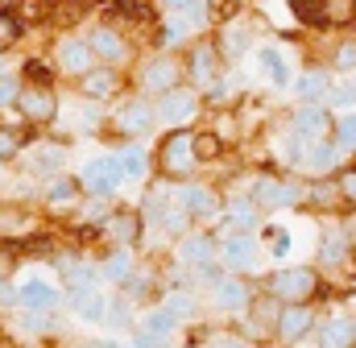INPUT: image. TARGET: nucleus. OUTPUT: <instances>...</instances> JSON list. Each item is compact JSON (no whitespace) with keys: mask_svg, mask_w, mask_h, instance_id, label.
<instances>
[{"mask_svg":"<svg viewBox=\"0 0 356 348\" xmlns=\"http://www.w3.org/2000/svg\"><path fill=\"white\" fill-rule=\"evenodd\" d=\"M298 91H302L307 100H315V95H323V91H327V75H323V71H307V75L298 79Z\"/></svg>","mask_w":356,"mask_h":348,"instance_id":"34","label":"nucleus"},{"mask_svg":"<svg viewBox=\"0 0 356 348\" xmlns=\"http://www.w3.org/2000/svg\"><path fill=\"white\" fill-rule=\"evenodd\" d=\"M158 116H162L166 125L191 120V116H195V95H186V91H166V95H162V108H158Z\"/></svg>","mask_w":356,"mask_h":348,"instance_id":"14","label":"nucleus"},{"mask_svg":"<svg viewBox=\"0 0 356 348\" xmlns=\"http://www.w3.org/2000/svg\"><path fill=\"white\" fill-rule=\"evenodd\" d=\"M191 137L195 133H170L166 141H162V166L170 174H186V171H195V145H191Z\"/></svg>","mask_w":356,"mask_h":348,"instance_id":"5","label":"nucleus"},{"mask_svg":"<svg viewBox=\"0 0 356 348\" xmlns=\"http://www.w3.org/2000/svg\"><path fill=\"white\" fill-rule=\"evenodd\" d=\"M336 150H356V112H344L336 125Z\"/></svg>","mask_w":356,"mask_h":348,"instance_id":"32","label":"nucleus"},{"mask_svg":"<svg viewBox=\"0 0 356 348\" xmlns=\"http://www.w3.org/2000/svg\"><path fill=\"white\" fill-rule=\"evenodd\" d=\"M178 258L186 261V265H207L211 261V237H186L178 245Z\"/></svg>","mask_w":356,"mask_h":348,"instance_id":"25","label":"nucleus"},{"mask_svg":"<svg viewBox=\"0 0 356 348\" xmlns=\"http://www.w3.org/2000/svg\"><path fill=\"white\" fill-rule=\"evenodd\" d=\"M307 328H311V307L307 303H290L277 315V336L282 340H298V336H307Z\"/></svg>","mask_w":356,"mask_h":348,"instance_id":"10","label":"nucleus"},{"mask_svg":"<svg viewBox=\"0 0 356 348\" xmlns=\"http://www.w3.org/2000/svg\"><path fill=\"white\" fill-rule=\"evenodd\" d=\"M104 319H112V324H124V319H129V307H124V303H116V307H108V315H104Z\"/></svg>","mask_w":356,"mask_h":348,"instance_id":"53","label":"nucleus"},{"mask_svg":"<svg viewBox=\"0 0 356 348\" xmlns=\"http://www.w3.org/2000/svg\"><path fill=\"white\" fill-rule=\"evenodd\" d=\"M269 290L273 299H286V303H307L315 290H319V278L311 269H277L269 278Z\"/></svg>","mask_w":356,"mask_h":348,"instance_id":"1","label":"nucleus"},{"mask_svg":"<svg viewBox=\"0 0 356 348\" xmlns=\"http://www.w3.org/2000/svg\"><path fill=\"white\" fill-rule=\"evenodd\" d=\"M13 154H17V133L0 129V158H13Z\"/></svg>","mask_w":356,"mask_h":348,"instance_id":"50","label":"nucleus"},{"mask_svg":"<svg viewBox=\"0 0 356 348\" xmlns=\"http://www.w3.org/2000/svg\"><path fill=\"white\" fill-rule=\"evenodd\" d=\"M253 203H261V207H290V203H298V191L290 182H282V178H257Z\"/></svg>","mask_w":356,"mask_h":348,"instance_id":"6","label":"nucleus"},{"mask_svg":"<svg viewBox=\"0 0 356 348\" xmlns=\"http://www.w3.org/2000/svg\"><path fill=\"white\" fill-rule=\"evenodd\" d=\"M191 145H195V162H211V158L220 154V141H216L211 133H203V137H191Z\"/></svg>","mask_w":356,"mask_h":348,"instance_id":"35","label":"nucleus"},{"mask_svg":"<svg viewBox=\"0 0 356 348\" xmlns=\"http://www.w3.org/2000/svg\"><path fill=\"white\" fill-rule=\"evenodd\" d=\"M175 328H178V319L166 311V307L145 311L141 324H137V348H166V340L175 336Z\"/></svg>","mask_w":356,"mask_h":348,"instance_id":"2","label":"nucleus"},{"mask_svg":"<svg viewBox=\"0 0 356 348\" xmlns=\"http://www.w3.org/2000/svg\"><path fill=\"white\" fill-rule=\"evenodd\" d=\"M75 191H79V182H75V178H58V182L50 187V203H71V199H75Z\"/></svg>","mask_w":356,"mask_h":348,"instance_id":"37","label":"nucleus"},{"mask_svg":"<svg viewBox=\"0 0 356 348\" xmlns=\"http://www.w3.org/2000/svg\"><path fill=\"white\" fill-rule=\"evenodd\" d=\"M58 63H63V71H71V75H83V71H91V50H88V42H79V38H67V42L58 46Z\"/></svg>","mask_w":356,"mask_h":348,"instance_id":"13","label":"nucleus"},{"mask_svg":"<svg viewBox=\"0 0 356 348\" xmlns=\"http://www.w3.org/2000/svg\"><path fill=\"white\" fill-rule=\"evenodd\" d=\"M58 166H63V150L58 145H38L33 158H29V171L33 174H54Z\"/></svg>","mask_w":356,"mask_h":348,"instance_id":"26","label":"nucleus"},{"mask_svg":"<svg viewBox=\"0 0 356 348\" xmlns=\"http://www.w3.org/2000/svg\"><path fill=\"white\" fill-rule=\"evenodd\" d=\"M319 340H323V348H348V345L356 340L353 319H332V324L319 332Z\"/></svg>","mask_w":356,"mask_h":348,"instance_id":"24","label":"nucleus"},{"mask_svg":"<svg viewBox=\"0 0 356 348\" xmlns=\"http://www.w3.org/2000/svg\"><path fill=\"white\" fill-rule=\"evenodd\" d=\"M71 299H75L79 319H88V324H99L108 315V294H99V290H71Z\"/></svg>","mask_w":356,"mask_h":348,"instance_id":"15","label":"nucleus"},{"mask_svg":"<svg viewBox=\"0 0 356 348\" xmlns=\"http://www.w3.org/2000/svg\"><path fill=\"white\" fill-rule=\"evenodd\" d=\"M29 216L25 212H0V232H25Z\"/></svg>","mask_w":356,"mask_h":348,"instance_id":"41","label":"nucleus"},{"mask_svg":"<svg viewBox=\"0 0 356 348\" xmlns=\"http://www.w3.org/2000/svg\"><path fill=\"white\" fill-rule=\"evenodd\" d=\"M83 348H120V345H112V340H88Z\"/></svg>","mask_w":356,"mask_h":348,"instance_id":"55","label":"nucleus"},{"mask_svg":"<svg viewBox=\"0 0 356 348\" xmlns=\"http://www.w3.org/2000/svg\"><path fill=\"white\" fill-rule=\"evenodd\" d=\"M17 104H21V112H25L29 120H54V112H58V104H54L50 87H29V91H17Z\"/></svg>","mask_w":356,"mask_h":348,"instance_id":"7","label":"nucleus"},{"mask_svg":"<svg viewBox=\"0 0 356 348\" xmlns=\"http://www.w3.org/2000/svg\"><path fill=\"white\" fill-rule=\"evenodd\" d=\"M191 29H195V21H191V17H175V21L166 25V33H162V42H182V38H186Z\"/></svg>","mask_w":356,"mask_h":348,"instance_id":"39","label":"nucleus"},{"mask_svg":"<svg viewBox=\"0 0 356 348\" xmlns=\"http://www.w3.org/2000/svg\"><path fill=\"white\" fill-rule=\"evenodd\" d=\"M133 274V258L120 249V253H112V258L104 261V278H112V282H124Z\"/></svg>","mask_w":356,"mask_h":348,"instance_id":"31","label":"nucleus"},{"mask_svg":"<svg viewBox=\"0 0 356 348\" xmlns=\"http://www.w3.org/2000/svg\"><path fill=\"white\" fill-rule=\"evenodd\" d=\"M224 46H228L232 54H241V50L249 46V33H241V29H224Z\"/></svg>","mask_w":356,"mask_h":348,"instance_id":"46","label":"nucleus"},{"mask_svg":"<svg viewBox=\"0 0 356 348\" xmlns=\"http://www.w3.org/2000/svg\"><path fill=\"white\" fill-rule=\"evenodd\" d=\"M269 249H273V258H286V253H290V232H286V228H277V232H273V241H269Z\"/></svg>","mask_w":356,"mask_h":348,"instance_id":"49","label":"nucleus"},{"mask_svg":"<svg viewBox=\"0 0 356 348\" xmlns=\"http://www.w3.org/2000/svg\"><path fill=\"white\" fill-rule=\"evenodd\" d=\"M42 13H46V8H42V0H21V17H25V21H38ZM21 17H17V21H21Z\"/></svg>","mask_w":356,"mask_h":348,"instance_id":"51","label":"nucleus"},{"mask_svg":"<svg viewBox=\"0 0 356 348\" xmlns=\"http://www.w3.org/2000/svg\"><path fill=\"white\" fill-rule=\"evenodd\" d=\"M356 0H323V25H353Z\"/></svg>","mask_w":356,"mask_h":348,"instance_id":"28","label":"nucleus"},{"mask_svg":"<svg viewBox=\"0 0 356 348\" xmlns=\"http://www.w3.org/2000/svg\"><path fill=\"white\" fill-rule=\"evenodd\" d=\"M166 311L178 319V315H191L195 307H191V299H186V294H178V290H175V294H170V303H166Z\"/></svg>","mask_w":356,"mask_h":348,"instance_id":"47","label":"nucleus"},{"mask_svg":"<svg viewBox=\"0 0 356 348\" xmlns=\"http://www.w3.org/2000/svg\"><path fill=\"white\" fill-rule=\"evenodd\" d=\"M145 220H149V224H162V220H166V195H162V191H158V195H149Z\"/></svg>","mask_w":356,"mask_h":348,"instance_id":"42","label":"nucleus"},{"mask_svg":"<svg viewBox=\"0 0 356 348\" xmlns=\"http://www.w3.org/2000/svg\"><path fill=\"white\" fill-rule=\"evenodd\" d=\"M17 91H21V84H17L13 75H0V108H4V104H13V100H17Z\"/></svg>","mask_w":356,"mask_h":348,"instance_id":"45","label":"nucleus"},{"mask_svg":"<svg viewBox=\"0 0 356 348\" xmlns=\"http://www.w3.org/2000/svg\"><path fill=\"white\" fill-rule=\"evenodd\" d=\"M336 158H340L336 145H319V141H315V145L302 154V166H307L311 174H332L336 171Z\"/></svg>","mask_w":356,"mask_h":348,"instance_id":"19","label":"nucleus"},{"mask_svg":"<svg viewBox=\"0 0 356 348\" xmlns=\"http://www.w3.org/2000/svg\"><path fill=\"white\" fill-rule=\"evenodd\" d=\"M228 212H232V216H236V220H245V228H249V224H253V216H257V212H253V203H249V199H232V203H228Z\"/></svg>","mask_w":356,"mask_h":348,"instance_id":"44","label":"nucleus"},{"mask_svg":"<svg viewBox=\"0 0 356 348\" xmlns=\"http://www.w3.org/2000/svg\"><path fill=\"white\" fill-rule=\"evenodd\" d=\"M104 228H108V232H112V237H116L120 245H133V241H137V228H141V216L124 207V212L108 216V224H104Z\"/></svg>","mask_w":356,"mask_h":348,"instance_id":"17","label":"nucleus"},{"mask_svg":"<svg viewBox=\"0 0 356 348\" xmlns=\"http://www.w3.org/2000/svg\"><path fill=\"white\" fill-rule=\"evenodd\" d=\"M58 299H63V294H58V286H54V282H46V278H38V274H33V278H25V282L17 286V303H21V307H29V311H54V307H58Z\"/></svg>","mask_w":356,"mask_h":348,"instance_id":"4","label":"nucleus"},{"mask_svg":"<svg viewBox=\"0 0 356 348\" xmlns=\"http://www.w3.org/2000/svg\"><path fill=\"white\" fill-rule=\"evenodd\" d=\"M178 207H182L186 216H211V212H216V199H211V191H203V187H186V191H178Z\"/></svg>","mask_w":356,"mask_h":348,"instance_id":"16","label":"nucleus"},{"mask_svg":"<svg viewBox=\"0 0 356 348\" xmlns=\"http://www.w3.org/2000/svg\"><path fill=\"white\" fill-rule=\"evenodd\" d=\"M290 8L302 25H323V0H290Z\"/></svg>","mask_w":356,"mask_h":348,"instance_id":"30","label":"nucleus"},{"mask_svg":"<svg viewBox=\"0 0 356 348\" xmlns=\"http://www.w3.org/2000/svg\"><path fill=\"white\" fill-rule=\"evenodd\" d=\"M257 63H261V71L269 75V84L286 87L290 84V67H286V58L273 50V46H266V50H257Z\"/></svg>","mask_w":356,"mask_h":348,"instance_id":"23","label":"nucleus"},{"mask_svg":"<svg viewBox=\"0 0 356 348\" xmlns=\"http://www.w3.org/2000/svg\"><path fill=\"white\" fill-rule=\"evenodd\" d=\"M332 195H336V187H327V182L311 191V199H315V203H332Z\"/></svg>","mask_w":356,"mask_h":348,"instance_id":"52","label":"nucleus"},{"mask_svg":"<svg viewBox=\"0 0 356 348\" xmlns=\"http://www.w3.org/2000/svg\"><path fill=\"white\" fill-rule=\"evenodd\" d=\"M116 17H137V21H145V17H149V4H145V0H116Z\"/></svg>","mask_w":356,"mask_h":348,"instance_id":"40","label":"nucleus"},{"mask_svg":"<svg viewBox=\"0 0 356 348\" xmlns=\"http://www.w3.org/2000/svg\"><path fill=\"white\" fill-rule=\"evenodd\" d=\"M116 162H120V174H124V178H145V171H149V158H145L141 150H124Z\"/></svg>","mask_w":356,"mask_h":348,"instance_id":"29","label":"nucleus"},{"mask_svg":"<svg viewBox=\"0 0 356 348\" xmlns=\"http://www.w3.org/2000/svg\"><path fill=\"white\" fill-rule=\"evenodd\" d=\"M75 182H83L95 195H112V191L124 182V174H120V162H116V158H95V162L83 166V174H79Z\"/></svg>","mask_w":356,"mask_h":348,"instance_id":"3","label":"nucleus"},{"mask_svg":"<svg viewBox=\"0 0 356 348\" xmlns=\"http://www.w3.org/2000/svg\"><path fill=\"white\" fill-rule=\"evenodd\" d=\"M245 8V0H220L216 4V21H228V17H236Z\"/></svg>","mask_w":356,"mask_h":348,"instance_id":"48","label":"nucleus"},{"mask_svg":"<svg viewBox=\"0 0 356 348\" xmlns=\"http://www.w3.org/2000/svg\"><path fill=\"white\" fill-rule=\"evenodd\" d=\"M319 258L327 261V265H340V261L348 258V237H344V228H332V232L323 237V249H319Z\"/></svg>","mask_w":356,"mask_h":348,"instance_id":"27","label":"nucleus"},{"mask_svg":"<svg viewBox=\"0 0 356 348\" xmlns=\"http://www.w3.org/2000/svg\"><path fill=\"white\" fill-rule=\"evenodd\" d=\"M216 50L211 46H195V54H191V79L195 84H211L216 79Z\"/></svg>","mask_w":356,"mask_h":348,"instance_id":"20","label":"nucleus"},{"mask_svg":"<svg viewBox=\"0 0 356 348\" xmlns=\"http://www.w3.org/2000/svg\"><path fill=\"white\" fill-rule=\"evenodd\" d=\"M149 125H154V108L145 100H129V104L116 108V129H124V133H149Z\"/></svg>","mask_w":356,"mask_h":348,"instance_id":"9","label":"nucleus"},{"mask_svg":"<svg viewBox=\"0 0 356 348\" xmlns=\"http://www.w3.org/2000/svg\"><path fill=\"white\" fill-rule=\"evenodd\" d=\"M175 84H178V63H170V58H158L141 71V91L166 95V91H175Z\"/></svg>","mask_w":356,"mask_h":348,"instance_id":"8","label":"nucleus"},{"mask_svg":"<svg viewBox=\"0 0 356 348\" xmlns=\"http://www.w3.org/2000/svg\"><path fill=\"white\" fill-rule=\"evenodd\" d=\"M79 91L88 95V100H104V95H112L116 91V71L112 67H91V71H83L79 75Z\"/></svg>","mask_w":356,"mask_h":348,"instance_id":"12","label":"nucleus"},{"mask_svg":"<svg viewBox=\"0 0 356 348\" xmlns=\"http://www.w3.org/2000/svg\"><path fill=\"white\" fill-rule=\"evenodd\" d=\"M88 50L91 54H104L108 63H120V58H124V42H120L116 33H108V29H95V33H91Z\"/></svg>","mask_w":356,"mask_h":348,"instance_id":"22","label":"nucleus"},{"mask_svg":"<svg viewBox=\"0 0 356 348\" xmlns=\"http://www.w3.org/2000/svg\"><path fill=\"white\" fill-rule=\"evenodd\" d=\"M216 303H220L224 311H245V307H249V286H245V282H236V278H228V282H220Z\"/></svg>","mask_w":356,"mask_h":348,"instance_id":"21","label":"nucleus"},{"mask_svg":"<svg viewBox=\"0 0 356 348\" xmlns=\"http://www.w3.org/2000/svg\"><path fill=\"white\" fill-rule=\"evenodd\" d=\"M228 91H232V87L224 84V79H216V84H211V100L220 104V100H228Z\"/></svg>","mask_w":356,"mask_h":348,"instance_id":"54","label":"nucleus"},{"mask_svg":"<svg viewBox=\"0 0 356 348\" xmlns=\"http://www.w3.org/2000/svg\"><path fill=\"white\" fill-rule=\"evenodd\" d=\"M323 129H327V112L323 108H298L294 112V137L298 141H319L323 137Z\"/></svg>","mask_w":356,"mask_h":348,"instance_id":"11","label":"nucleus"},{"mask_svg":"<svg viewBox=\"0 0 356 348\" xmlns=\"http://www.w3.org/2000/svg\"><path fill=\"white\" fill-rule=\"evenodd\" d=\"M336 67H340V71H356V42H344V46L336 50Z\"/></svg>","mask_w":356,"mask_h":348,"instance_id":"43","label":"nucleus"},{"mask_svg":"<svg viewBox=\"0 0 356 348\" xmlns=\"http://www.w3.org/2000/svg\"><path fill=\"white\" fill-rule=\"evenodd\" d=\"M25 79H29L33 87H50V79H54V75H50V67H46V63L29 58V63H25Z\"/></svg>","mask_w":356,"mask_h":348,"instance_id":"36","label":"nucleus"},{"mask_svg":"<svg viewBox=\"0 0 356 348\" xmlns=\"http://www.w3.org/2000/svg\"><path fill=\"white\" fill-rule=\"evenodd\" d=\"M166 8H170V13H178V17H191L195 25L203 21V8H199V0H166Z\"/></svg>","mask_w":356,"mask_h":348,"instance_id":"38","label":"nucleus"},{"mask_svg":"<svg viewBox=\"0 0 356 348\" xmlns=\"http://www.w3.org/2000/svg\"><path fill=\"white\" fill-rule=\"evenodd\" d=\"M17 38H21V21H17V13H0V50H8Z\"/></svg>","mask_w":356,"mask_h":348,"instance_id":"33","label":"nucleus"},{"mask_svg":"<svg viewBox=\"0 0 356 348\" xmlns=\"http://www.w3.org/2000/svg\"><path fill=\"white\" fill-rule=\"evenodd\" d=\"M253 261V237H245V232H232L228 241H224V265H232V269H245Z\"/></svg>","mask_w":356,"mask_h":348,"instance_id":"18","label":"nucleus"}]
</instances>
